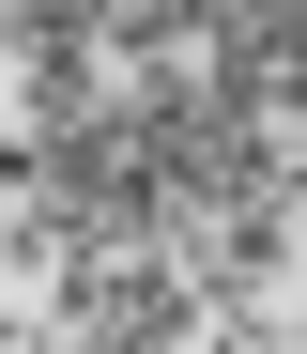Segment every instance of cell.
Masks as SVG:
<instances>
[{"mask_svg":"<svg viewBox=\"0 0 307 354\" xmlns=\"http://www.w3.org/2000/svg\"><path fill=\"white\" fill-rule=\"evenodd\" d=\"M77 247H92V231L61 216V201H16V216H0V277H31V292H46L61 262H77Z\"/></svg>","mask_w":307,"mask_h":354,"instance_id":"cell-1","label":"cell"},{"mask_svg":"<svg viewBox=\"0 0 307 354\" xmlns=\"http://www.w3.org/2000/svg\"><path fill=\"white\" fill-rule=\"evenodd\" d=\"M16 201H46V185H31V139H0V216H16Z\"/></svg>","mask_w":307,"mask_h":354,"instance_id":"cell-2","label":"cell"}]
</instances>
